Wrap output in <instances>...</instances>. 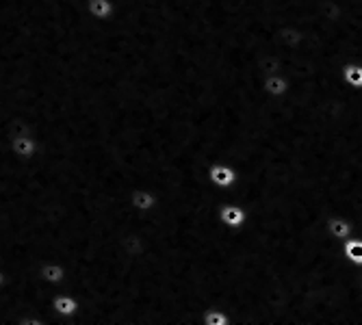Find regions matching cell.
Instances as JSON below:
<instances>
[{
  "instance_id": "1",
  "label": "cell",
  "mask_w": 362,
  "mask_h": 325,
  "mask_svg": "<svg viewBox=\"0 0 362 325\" xmlns=\"http://www.w3.org/2000/svg\"><path fill=\"white\" fill-rule=\"evenodd\" d=\"M52 310L57 312V317L63 323H70L72 319H76V314L81 312V302L72 295V292L65 290H57L52 297Z\"/></svg>"
},
{
  "instance_id": "2",
  "label": "cell",
  "mask_w": 362,
  "mask_h": 325,
  "mask_svg": "<svg viewBox=\"0 0 362 325\" xmlns=\"http://www.w3.org/2000/svg\"><path fill=\"white\" fill-rule=\"evenodd\" d=\"M209 182L219 187V189H228V187H235L239 182V172L235 165H230V162H213L209 167Z\"/></svg>"
},
{
  "instance_id": "3",
  "label": "cell",
  "mask_w": 362,
  "mask_h": 325,
  "mask_svg": "<svg viewBox=\"0 0 362 325\" xmlns=\"http://www.w3.org/2000/svg\"><path fill=\"white\" fill-rule=\"evenodd\" d=\"M260 87H262V93L269 95V98H286L293 89V81L284 74V72H276V74H267L265 78L260 81Z\"/></svg>"
},
{
  "instance_id": "4",
  "label": "cell",
  "mask_w": 362,
  "mask_h": 325,
  "mask_svg": "<svg viewBox=\"0 0 362 325\" xmlns=\"http://www.w3.org/2000/svg\"><path fill=\"white\" fill-rule=\"evenodd\" d=\"M219 219L228 230H241L247 221V211L239 202H226L219 208Z\"/></svg>"
},
{
  "instance_id": "5",
  "label": "cell",
  "mask_w": 362,
  "mask_h": 325,
  "mask_svg": "<svg viewBox=\"0 0 362 325\" xmlns=\"http://www.w3.org/2000/svg\"><path fill=\"white\" fill-rule=\"evenodd\" d=\"M130 204H133V208L141 215H152L154 208L158 206V198L156 193L148 187H139L135 189L133 193H130Z\"/></svg>"
},
{
  "instance_id": "6",
  "label": "cell",
  "mask_w": 362,
  "mask_h": 325,
  "mask_svg": "<svg viewBox=\"0 0 362 325\" xmlns=\"http://www.w3.org/2000/svg\"><path fill=\"white\" fill-rule=\"evenodd\" d=\"M11 152L16 154V158L20 160H33L40 152V141L33 135H16L11 139Z\"/></svg>"
},
{
  "instance_id": "7",
  "label": "cell",
  "mask_w": 362,
  "mask_h": 325,
  "mask_svg": "<svg viewBox=\"0 0 362 325\" xmlns=\"http://www.w3.org/2000/svg\"><path fill=\"white\" fill-rule=\"evenodd\" d=\"M40 276H42V280L48 286H52L54 290H59L65 284V280H68V269H65V265L59 263V260H48V263L42 265Z\"/></svg>"
},
{
  "instance_id": "8",
  "label": "cell",
  "mask_w": 362,
  "mask_h": 325,
  "mask_svg": "<svg viewBox=\"0 0 362 325\" xmlns=\"http://www.w3.org/2000/svg\"><path fill=\"white\" fill-rule=\"evenodd\" d=\"M325 230H327V237L330 239L343 243L345 239H349L354 235V223L343 215H332L325 221Z\"/></svg>"
},
{
  "instance_id": "9",
  "label": "cell",
  "mask_w": 362,
  "mask_h": 325,
  "mask_svg": "<svg viewBox=\"0 0 362 325\" xmlns=\"http://www.w3.org/2000/svg\"><path fill=\"white\" fill-rule=\"evenodd\" d=\"M115 3L113 0H87V13L98 22H109L115 18Z\"/></svg>"
},
{
  "instance_id": "10",
  "label": "cell",
  "mask_w": 362,
  "mask_h": 325,
  "mask_svg": "<svg viewBox=\"0 0 362 325\" xmlns=\"http://www.w3.org/2000/svg\"><path fill=\"white\" fill-rule=\"evenodd\" d=\"M341 78L349 89L362 91V63H358V61L345 63L343 70H341Z\"/></svg>"
},
{
  "instance_id": "11",
  "label": "cell",
  "mask_w": 362,
  "mask_h": 325,
  "mask_svg": "<svg viewBox=\"0 0 362 325\" xmlns=\"http://www.w3.org/2000/svg\"><path fill=\"white\" fill-rule=\"evenodd\" d=\"M343 256L349 265L362 267V237H349L343 241Z\"/></svg>"
},
{
  "instance_id": "12",
  "label": "cell",
  "mask_w": 362,
  "mask_h": 325,
  "mask_svg": "<svg viewBox=\"0 0 362 325\" xmlns=\"http://www.w3.org/2000/svg\"><path fill=\"white\" fill-rule=\"evenodd\" d=\"M202 325H230V317L221 308H209L202 317Z\"/></svg>"
}]
</instances>
